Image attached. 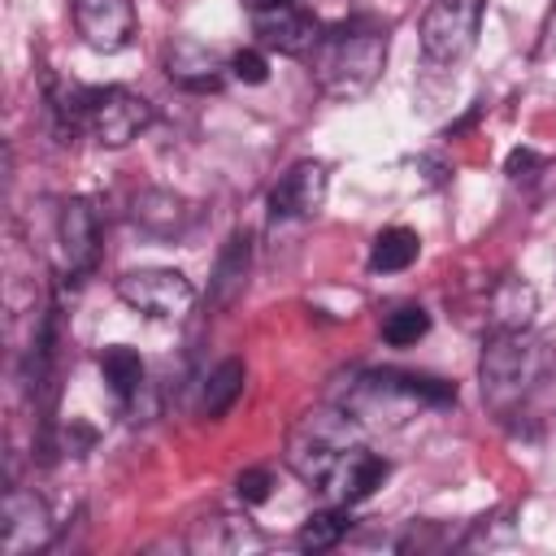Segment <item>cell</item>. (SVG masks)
<instances>
[{"instance_id":"6da1fadb","label":"cell","mask_w":556,"mask_h":556,"mask_svg":"<svg viewBox=\"0 0 556 556\" xmlns=\"http://www.w3.org/2000/svg\"><path fill=\"white\" fill-rule=\"evenodd\" d=\"M552 348L530 334V330H500L486 334L482 343V361H478V382H482V400L491 413L513 417L547 378L552 369Z\"/></svg>"},{"instance_id":"7a4b0ae2","label":"cell","mask_w":556,"mask_h":556,"mask_svg":"<svg viewBox=\"0 0 556 556\" xmlns=\"http://www.w3.org/2000/svg\"><path fill=\"white\" fill-rule=\"evenodd\" d=\"M313 83L334 100L365 96L382 65H387V35L374 22H343L334 30H321L317 48L308 52Z\"/></svg>"},{"instance_id":"3957f363","label":"cell","mask_w":556,"mask_h":556,"mask_svg":"<svg viewBox=\"0 0 556 556\" xmlns=\"http://www.w3.org/2000/svg\"><path fill=\"white\" fill-rule=\"evenodd\" d=\"M365 447L361 430H356V417L352 413H330V408H317L308 417H300L287 434V469L295 478H304L308 486L317 491H330V482L339 478L343 460Z\"/></svg>"},{"instance_id":"277c9868","label":"cell","mask_w":556,"mask_h":556,"mask_svg":"<svg viewBox=\"0 0 556 556\" xmlns=\"http://www.w3.org/2000/svg\"><path fill=\"white\" fill-rule=\"evenodd\" d=\"M482 22V0H430L417 26L421 56L430 65H456L473 52Z\"/></svg>"},{"instance_id":"5b68a950","label":"cell","mask_w":556,"mask_h":556,"mask_svg":"<svg viewBox=\"0 0 556 556\" xmlns=\"http://www.w3.org/2000/svg\"><path fill=\"white\" fill-rule=\"evenodd\" d=\"M152 126V104L126 87H87V130L100 148H126Z\"/></svg>"},{"instance_id":"8992f818","label":"cell","mask_w":556,"mask_h":556,"mask_svg":"<svg viewBox=\"0 0 556 556\" xmlns=\"http://www.w3.org/2000/svg\"><path fill=\"white\" fill-rule=\"evenodd\" d=\"M117 300L130 304L135 313L143 317H156V321H178L191 304H195V287L187 274L178 269H126L117 278Z\"/></svg>"},{"instance_id":"52a82bcc","label":"cell","mask_w":556,"mask_h":556,"mask_svg":"<svg viewBox=\"0 0 556 556\" xmlns=\"http://www.w3.org/2000/svg\"><path fill=\"white\" fill-rule=\"evenodd\" d=\"M52 543V513L35 491L9 486L0 504V552L4 556H26Z\"/></svg>"},{"instance_id":"ba28073f","label":"cell","mask_w":556,"mask_h":556,"mask_svg":"<svg viewBox=\"0 0 556 556\" xmlns=\"http://www.w3.org/2000/svg\"><path fill=\"white\" fill-rule=\"evenodd\" d=\"M252 35L265 48L282 52V56H308L317 48V39H321V22L308 9H300V4L287 0V4L252 9Z\"/></svg>"},{"instance_id":"9c48e42d","label":"cell","mask_w":556,"mask_h":556,"mask_svg":"<svg viewBox=\"0 0 556 556\" xmlns=\"http://www.w3.org/2000/svg\"><path fill=\"white\" fill-rule=\"evenodd\" d=\"M74 26L87 48L122 52L135 39V0H74Z\"/></svg>"},{"instance_id":"30bf717a","label":"cell","mask_w":556,"mask_h":556,"mask_svg":"<svg viewBox=\"0 0 556 556\" xmlns=\"http://www.w3.org/2000/svg\"><path fill=\"white\" fill-rule=\"evenodd\" d=\"M326 204V165L321 161H295L269 191V217L291 222V217H313Z\"/></svg>"},{"instance_id":"8fae6325","label":"cell","mask_w":556,"mask_h":556,"mask_svg":"<svg viewBox=\"0 0 556 556\" xmlns=\"http://www.w3.org/2000/svg\"><path fill=\"white\" fill-rule=\"evenodd\" d=\"M56 243H61V261L70 274H87L100 256V217L91 208V200L74 195L61 204L56 213Z\"/></svg>"},{"instance_id":"7c38bea8","label":"cell","mask_w":556,"mask_h":556,"mask_svg":"<svg viewBox=\"0 0 556 556\" xmlns=\"http://www.w3.org/2000/svg\"><path fill=\"white\" fill-rule=\"evenodd\" d=\"M165 74H169V83H178L187 91H217L222 87V56L208 43L178 35L165 48Z\"/></svg>"},{"instance_id":"4fadbf2b","label":"cell","mask_w":556,"mask_h":556,"mask_svg":"<svg viewBox=\"0 0 556 556\" xmlns=\"http://www.w3.org/2000/svg\"><path fill=\"white\" fill-rule=\"evenodd\" d=\"M248 269H252V235L235 230L217 252V265H213V278H208V300L217 308H230L248 287Z\"/></svg>"},{"instance_id":"5bb4252c","label":"cell","mask_w":556,"mask_h":556,"mask_svg":"<svg viewBox=\"0 0 556 556\" xmlns=\"http://www.w3.org/2000/svg\"><path fill=\"white\" fill-rule=\"evenodd\" d=\"M534 308H539L534 287L526 278H517V274H504L491 287V295H486V330L491 334H500V330H526L530 317H534Z\"/></svg>"},{"instance_id":"9a60e30c","label":"cell","mask_w":556,"mask_h":556,"mask_svg":"<svg viewBox=\"0 0 556 556\" xmlns=\"http://www.w3.org/2000/svg\"><path fill=\"white\" fill-rule=\"evenodd\" d=\"M130 217H135L139 230H148V235H156V239H174V235L187 230L191 208H187L182 195H174V191H165V187H143V191L135 195V204H130Z\"/></svg>"},{"instance_id":"2e32d148","label":"cell","mask_w":556,"mask_h":556,"mask_svg":"<svg viewBox=\"0 0 556 556\" xmlns=\"http://www.w3.org/2000/svg\"><path fill=\"white\" fill-rule=\"evenodd\" d=\"M265 539L252 530V521L248 517H226V513H217V517H204V521H195V530H191V552H208V556H235V552H248V547H261Z\"/></svg>"},{"instance_id":"e0dca14e","label":"cell","mask_w":556,"mask_h":556,"mask_svg":"<svg viewBox=\"0 0 556 556\" xmlns=\"http://www.w3.org/2000/svg\"><path fill=\"white\" fill-rule=\"evenodd\" d=\"M382 482H387V460H382L378 452H369V447H356V452L343 460V469H339V478L330 482L326 495H334L339 504H361V500H369Z\"/></svg>"},{"instance_id":"ac0fdd59","label":"cell","mask_w":556,"mask_h":556,"mask_svg":"<svg viewBox=\"0 0 556 556\" xmlns=\"http://www.w3.org/2000/svg\"><path fill=\"white\" fill-rule=\"evenodd\" d=\"M100 378L109 382V391L122 404H130L143 391V356L135 348H126V343H113V348L100 352Z\"/></svg>"},{"instance_id":"d6986e66","label":"cell","mask_w":556,"mask_h":556,"mask_svg":"<svg viewBox=\"0 0 556 556\" xmlns=\"http://www.w3.org/2000/svg\"><path fill=\"white\" fill-rule=\"evenodd\" d=\"M243 378H248V369H243L239 356L222 361V365L204 378V387H200V413H204L208 421H213V417H226V413L235 408V400L243 395Z\"/></svg>"},{"instance_id":"ffe728a7","label":"cell","mask_w":556,"mask_h":556,"mask_svg":"<svg viewBox=\"0 0 556 556\" xmlns=\"http://www.w3.org/2000/svg\"><path fill=\"white\" fill-rule=\"evenodd\" d=\"M417 252H421L417 230H408V226H387V230H378V239L369 243V269H374V274H400V269H408V265L417 261Z\"/></svg>"},{"instance_id":"44dd1931","label":"cell","mask_w":556,"mask_h":556,"mask_svg":"<svg viewBox=\"0 0 556 556\" xmlns=\"http://www.w3.org/2000/svg\"><path fill=\"white\" fill-rule=\"evenodd\" d=\"M352 504H334V508H321V513H313L304 526H300V547L304 552H326V547H334L348 530H352V513H348Z\"/></svg>"},{"instance_id":"7402d4cb","label":"cell","mask_w":556,"mask_h":556,"mask_svg":"<svg viewBox=\"0 0 556 556\" xmlns=\"http://www.w3.org/2000/svg\"><path fill=\"white\" fill-rule=\"evenodd\" d=\"M426 330H430V313L421 304H400L382 317V339L391 348H413L417 339H426Z\"/></svg>"},{"instance_id":"603a6c76","label":"cell","mask_w":556,"mask_h":556,"mask_svg":"<svg viewBox=\"0 0 556 556\" xmlns=\"http://www.w3.org/2000/svg\"><path fill=\"white\" fill-rule=\"evenodd\" d=\"M235 495H239V504H265L274 495V473L269 469H243L235 478Z\"/></svg>"},{"instance_id":"cb8c5ba5","label":"cell","mask_w":556,"mask_h":556,"mask_svg":"<svg viewBox=\"0 0 556 556\" xmlns=\"http://www.w3.org/2000/svg\"><path fill=\"white\" fill-rule=\"evenodd\" d=\"M226 70L239 78V83H265L269 78V61H265V52H256V48H243V52H235L230 61H226Z\"/></svg>"},{"instance_id":"d4e9b609","label":"cell","mask_w":556,"mask_h":556,"mask_svg":"<svg viewBox=\"0 0 556 556\" xmlns=\"http://www.w3.org/2000/svg\"><path fill=\"white\" fill-rule=\"evenodd\" d=\"M543 165V156L534 152V148H517V152H508V178H534V169Z\"/></svg>"},{"instance_id":"484cf974","label":"cell","mask_w":556,"mask_h":556,"mask_svg":"<svg viewBox=\"0 0 556 556\" xmlns=\"http://www.w3.org/2000/svg\"><path fill=\"white\" fill-rule=\"evenodd\" d=\"M539 56H556V9L547 17V30H543V43H539Z\"/></svg>"},{"instance_id":"4316f807","label":"cell","mask_w":556,"mask_h":556,"mask_svg":"<svg viewBox=\"0 0 556 556\" xmlns=\"http://www.w3.org/2000/svg\"><path fill=\"white\" fill-rule=\"evenodd\" d=\"M252 9H265V4H287V0H248Z\"/></svg>"}]
</instances>
